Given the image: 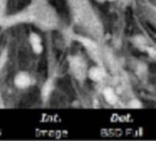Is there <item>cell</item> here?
Masks as SVG:
<instances>
[{"instance_id":"6da1fadb","label":"cell","mask_w":156,"mask_h":141,"mask_svg":"<svg viewBox=\"0 0 156 141\" xmlns=\"http://www.w3.org/2000/svg\"><path fill=\"white\" fill-rule=\"evenodd\" d=\"M13 83L16 89L27 90L32 85L33 78L27 71L22 70L15 74L13 79Z\"/></svg>"},{"instance_id":"7a4b0ae2","label":"cell","mask_w":156,"mask_h":141,"mask_svg":"<svg viewBox=\"0 0 156 141\" xmlns=\"http://www.w3.org/2000/svg\"><path fill=\"white\" fill-rule=\"evenodd\" d=\"M69 68L72 74L78 80H83L87 76L88 69L85 62L80 57H73L69 62Z\"/></svg>"},{"instance_id":"3957f363","label":"cell","mask_w":156,"mask_h":141,"mask_svg":"<svg viewBox=\"0 0 156 141\" xmlns=\"http://www.w3.org/2000/svg\"><path fill=\"white\" fill-rule=\"evenodd\" d=\"M28 44L31 48V50L34 54L36 55H40L42 54L44 50V45H43V39L41 36L37 33V32H30L28 34Z\"/></svg>"},{"instance_id":"277c9868","label":"cell","mask_w":156,"mask_h":141,"mask_svg":"<svg viewBox=\"0 0 156 141\" xmlns=\"http://www.w3.org/2000/svg\"><path fill=\"white\" fill-rule=\"evenodd\" d=\"M87 77L94 83H99L103 79L104 73H103V71L100 67L92 66L90 69H88Z\"/></svg>"},{"instance_id":"5b68a950","label":"cell","mask_w":156,"mask_h":141,"mask_svg":"<svg viewBox=\"0 0 156 141\" xmlns=\"http://www.w3.org/2000/svg\"><path fill=\"white\" fill-rule=\"evenodd\" d=\"M103 97L105 101L110 105H113L117 102V95L114 90L111 87H107L103 90Z\"/></svg>"}]
</instances>
